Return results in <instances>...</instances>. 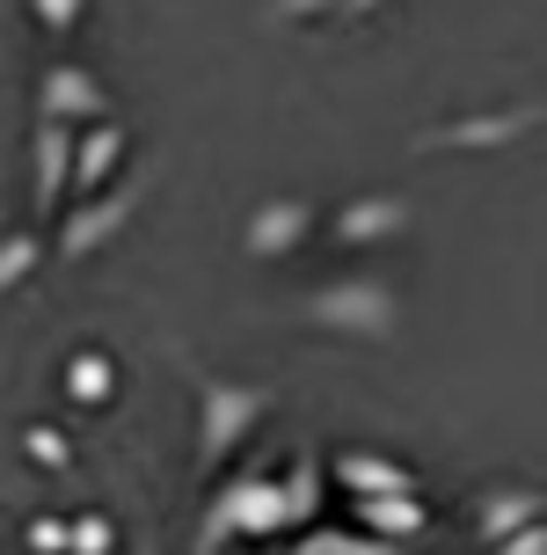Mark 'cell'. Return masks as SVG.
<instances>
[{
  "mask_svg": "<svg viewBox=\"0 0 547 555\" xmlns=\"http://www.w3.org/2000/svg\"><path fill=\"white\" fill-rule=\"evenodd\" d=\"M277 395L271 388H242V380H219L205 365H191V410H197V431H191V453H197V475H219L234 461V446L271 416Z\"/></svg>",
  "mask_w": 547,
  "mask_h": 555,
  "instance_id": "cell-1",
  "label": "cell"
},
{
  "mask_svg": "<svg viewBox=\"0 0 547 555\" xmlns=\"http://www.w3.org/2000/svg\"><path fill=\"white\" fill-rule=\"evenodd\" d=\"M300 314L307 330L322 336H351V344H387V336L402 330V293L387 285V278H328L314 293H300Z\"/></svg>",
  "mask_w": 547,
  "mask_h": 555,
  "instance_id": "cell-2",
  "label": "cell"
},
{
  "mask_svg": "<svg viewBox=\"0 0 547 555\" xmlns=\"http://www.w3.org/2000/svg\"><path fill=\"white\" fill-rule=\"evenodd\" d=\"M146 191H154V162H146V168H132L125 183L95 191V197L81 205V212H74V220L58 227V263H81V256H95L103 242H117V234L132 227V212L146 205Z\"/></svg>",
  "mask_w": 547,
  "mask_h": 555,
  "instance_id": "cell-3",
  "label": "cell"
},
{
  "mask_svg": "<svg viewBox=\"0 0 547 555\" xmlns=\"http://www.w3.org/2000/svg\"><path fill=\"white\" fill-rule=\"evenodd\" d=\"M533 125H547V103H511V111H482V117H453L416 132V154H467V146H511Z\"/></svg>",
  "mask_w": 547,
  "mask_h": 555,
  "instance_id": "cell-4",
  "label": "cell"
},
{
  "mask_svg": "<svg viewBox=\"0 0 547 555\" xmlns=\"http://www.w3.org/2000/svg\"><path fill=\"white\" fill-rule=\"evenodd\" d=\"M37 103H44V117L74 125V117H109V88L88 66H74V59H52L44 81H37Z\"/></svg>",
  "mask_w": 547,
  "mask_h": 555,
  "instance_id": "cell-5",
  "label": "cell"
},
{
  "mask_svg": "<svg viewBox=\"0 0 547 555\" xmlns=\"http://www.w3.org/2000/svg\"><path fill=\"white\" fill-rule=\"evenodd\" d=\"M541 519H547V490H525V482L474 498V541H482V548H496V541H511V533H525V527H541Z\"/></svg>",
  "mask_w": 547,
  "mask_h": 555,
  "instance_id": "cell-6",
  "label": "cell"
},
{
  "mask_svg": "<svg viewBox=\"0 0 547 555\" xmlns=\"http://www.w3.org/2000/svg\"><path fill=\"white\" fill-rule=\"evenodd\" d=\"M307 227H314V205H300V197H271V205H256V212H248L242 249L271 263V256H292V249H300Z\"/></svg>",
  "mask_w": 547,
  "mask_h": 555,
  "instance_id": "cell-7",
  "label": "cell"
},
{
  "mask_svg": "<svg viewBox=\"0 0 547 555\" xmlns=\"http://www.w3.org/2000/svg\"><path fill=\"white\" fill-rule=\"evenodd\" d=\"M29 162H37V220H52L66 183H74V125H58V117H37V146H29Z\"/></svg>",
  "mask_w": 547,
  "mask_h": 555,
  "instance_id": "cell-8",
  "label": "cell"
},
{
  "mask_svg": "<svg viewBox=\"0 0 547 555\" xmlns=\"http://www.w3.org/2000/svg\"><path fill=\"white\" fill-rule=\"evenodd\" d=\"M409 227V197H351L343 212H336V249H365V242H394Z\"/></svg>",
  "mask_w": 547,
  "mask_h": 555,
  "instance_id": "cell-9",
  "label": "cell"
},
{
  "mask_svg": "<svg viewBox=\"0 0 547 555\" xmlns=\"http://www.w3.org/2000/svg\"><path fill=\"white\" fill-rule=\"evenodd\" d=\"M125 154H132V132H125L117 117H103L88 139H74V191H109Z\"/></svg>",
  "mask_w": 547,
  "mask_h": 555,
  "instance_id": "cell-10",
  "label": "cell"
},
{
  "mask_svg": "<svg viewBox=\"0 0 547 555\" xmlns=\"http://www.w3.org/2000/svg\"><path fill=\"white\" fill-rule=\"evenodd\" d=\"M336 482L351 498H409L416 475L402 461H380V453H336Z\"/></svg>",
  "mask_w": 547,
  "mask_h": 555,
  "instance_id": "cell-11",
  "label": "cell"
},
{
  "mask_svg": "<svg viewBox=\"0 0 547 555\" xmlns=\"http://www.w3.org/2000/svg\"><path fill=\"white\" fill-rule=\"evenodd\" d=\"M357 533H373V541H409V533H424V498H357Z\"/></svg>",
  "mask_w": 547,
  "mask_h": 555,
  "instance_id": "cell-12",
  "label": "cell"
},
{
  "mask_svg": "<svg viewBox=\"0 0 547 555\" xmlns=\"http://www.w3.org/2000/svg\"><path fill=\"white\" fill-rule=\"evenodd\" d=\"M117 380H125V365L109 359V351H95V344L66 359V395H74V402H88V410H103L109 395H117Z\"/></svg>",
  "mask_w": 547,
  "mask_h": 555,
  "instance_id": "cell-13",
  "label": "cell"
},
{
  "mask_svg": "<svg viewBox=\"0 0 547 555\" xmlns=\"http://www.w3.org/2000/svg\"><path fill=\"white\" fill-rule=\"evenodd\" d=\"M277 490H285V519H292V527H307V519L322 512V468H314L307 453H300V461H292V475H285Z\"/></svg>",
  "mask_w": 547,
  "mask_h": 555,
  "instance_id": "cell-14",
  "label": "cell"
},
{
  "mask_svg": "<svg viewBox=\"0 0 547 555\" xmlns=\"http://www.w3.org/2000/svg\"><path fill=\"white\" fill-rule=\"evenodd\" d=\"M37 256H44V249H37V234H23V227H15V234H0V300L37 271Z\"/></svg>",
  "mask_w": 547,
  "mask_h": 555,
  "instance_id": "cell-15",
  "label": "cell"
},
{
  "mask_svg": "<svg viewBox=\"0 0 547 555\" xmlns=\"http://www.w3.org/2000/svg\"><path fill=\"white\" fill-rule=\"evenodd\" d=\"M300 555H402V548H394V541H373V533L322 527V533H307V541H300Z\"/></svg>",
  "mask_w": 547,
  "mask_h": 555,
  "instance_id": "cell-16",
  "label": "cell"
},
{
  "mask_svg": "<svg viewBox=\"0 0 547 555\" xmlns=\"http://www.w3.org/2000/svg\"><path fill=\"white\" fill-rule=\"evenodd\" d=\"M23 446H29V461H37V468H66V461H74V446L58 439L52 424H29V431H23Z\"/></svg>",
  "mask_w": 547,
  "mask_h": 555,
  "instance_id": "cell-17",
  "label": "cell"
},
{
  "mask_svg": "<svg viewBox=\"0 0 547 555\" xmlns=\"http://www.w3.org/2000/svg\"><path fill=\"white\" fill-rule=\"evenodd\" d=\"M29 8H37L44 37H74V23L88 15V0H29Z\"/></svg>",
  "mask_w": 547,
  "mask_h": 555,
  "instance_id": "cell-18",
  "label": "cell"
},
{
  "mask_svg": "<svg viewBox=\"0 0 547 555\" xmlns=\"http://www.w3.org/2000/svg\"><path fill=\"white\" fill-rule=\"evenodd\" d=\"M109 541L117 533H109L103 512H74V555H109Z\"/></svg>",
  "mask_w": 547,
  "mask_h": 555,
  "instance_id": "cell-19",
  "label": "cell"
},
{
  "mask_svg": "<svg viewBox=\"0 0 547 555\" xmlns=\"http://www.w3.org/2000/svg\"><path fill=\"white\" fill-rule=\"evenodd\" d=\"M29 548L37 555H74V519H29Z\"/></svg>",
  "mask_w": 547,
  "mask_h": 555,
  "instance_id": "cell-20",
  "label": "cell"
},
{
  "mask_svg": "<svg viewBox=\"0 0 547 555\" xmlns=\"http://www.w3.org/2000/svg\"><path fill=\"white\" fill-rule=\"evenodd\" d=\"M490 555H547V519H541V527H525V533H511V541H496Z\"/></svg>",
  "mask_w": 547,
  "mask_h": 555,
  "instance_id": "cell-21",
  "label": "cell"
},
{
  "mask_svg": "<svg viewBox=\"0 0 547 555\" xmlns=\"http://www.w3.org/2000/svg\"><path fill=\"white\" fill-rule=\"evenodd\" d=\"M336 15V0H277V15H285V23H300V15Z\"/></svg>",
  "mask_w": 547,
  "mask_h": 555,
  "instance_id": "cell-22",
  "label": "cell"
},
{
  "mask_svg": "<svg viewBox=\"0 0 547 555\" xmlns=\"http://www.w3.org/2000/svg\"><path fill=\"white\" fill-rule=\"evenodd\" d=\"M373 8H387V0H336V23H357V15H373Z\"/></svg>",
  "mask_w": 547,
  "mask_h": 555,
  "instance_id": "cell-23",
  "label": "cell"
},
{
  "mask_svg": "<svg viewBox=\"0 0 547 555\" xmlns=\"http://www.w3.org/2000/svg\"><path fill=\"white\" fill-rule=\"evenodd\" d=\"M132 555H154V541H146V533H139V541H132Z\"/></svg>",
  "mask_w": 547,
  "mask_h": 555,
  "instance_id": "cell-24",
  "label": "cell"
}]
</instances>
